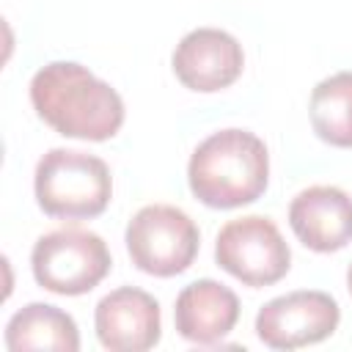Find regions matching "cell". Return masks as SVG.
I'll use <instances>...</instances> for the list:
<instances>
[{"label":"cell","mask_w":352,"mask_h":352,"mask_svg":"<svg viewBox=\"0 0 352 352\" xmlns=\"http://www.w3.org/2000/svg\"><path fill=\"white\" fill-rule=\"evenodd\" d=\"M36 116L63 138L110 140L124 124L118 91L74 60H52L30 80Z\"/></svg>","instance_id":"6da1fadb"},{"label":"cell","mask_w":352,"mask_h":352,"mask_svg":"<svg viewBox=\"0 0 352 352\" xmlns=\"http://www.w3.org/2000/svg\"><path fill=\"white\" fill-rule=\"evenodd\" d=\"M187 184L212 209H236L258 201L270 184L264 140L248 129L212 132L187 162Z\"/></svg>","instance_id":"7a4b0ae2"},{"label":"cell","mask_w":352,"mask_h":352,"mask_svg":"<svg viewBox=\"0 0 352 352\" xmlns=\"http://www.w3.org/2000/svg\"><path fill=\"white\" fill-rule=\"evenodd\" d=\"M36 204L60 220H88L107 209L113 176L104 160L77 148H50L33 173Z\"/></svg>","instance_id":"3957f363"},{"label":"cell","mask_w":352,"mask_h":352,"mask_svg":"<svg viewBox=\"0 0 352 352\" xmlns=\"http://www.w3.org/2000/svg\"><path fill=\"white\" fill-rule=\"evenodd\" d=\"M113 267L107 242L77 226L47 231L30 250V270L41 289L63 297L88 294Z\"/></svg>","instance_id":"277c9868"},{"label":"cell","mask_w":352,"mask_h":352,"mask_svg":"<svg viewBox=\"0 0 352 352\" xmlns=\"http://www.w3.org/2000/svg\"><path fill=\"white\" fill-rule=\"evenodd\" d=\"M132 264L154 278H173L190 270L201 234L192 217L170 204H148L135 212L124 234Z\"/></svg>","instance_id":"5b68a950"},{"label":"cell","mask_w":352,"mask_h":352,"mask_svg":"<svg viewBox=\"0 0 352 352\" xmlns=\"http://www.w3.org/2000/svg\"><path fill=\"white\" fill-rule=\"evenodd\" d=\"M214 261L245 286L278 283L292 267V250L278 226L264 214L228 220L214 239Z\"/></svg>","instance_id":"8992f818"},{"label":"cell","mask_w":352,"mask_h":352,"mask_svg":"<svg viewBox=\"0 0 352 352\" xmlns=\"http://www.w3.org/2000/svg\"><path fill=\"white\" fill-rule=\"evenodd\" d=\"M341 308L327 292L300 289L272 297L256 314V336L270 349H300L336 333Z\"/></svg>","instance_id":"52a82bcc"},{"label":"cell","mask_w":352,"mask_h":352,"mask_svg":"<svg viewBox=\"0 0 352 352\" xmlns=\"http://www.w3.org/2000/svg\"><path fill=\"white\" fill-rule=\"evenodd\" d=\"M179 82L198 94H214L234 85L245 69L242 44L220 28H195L173 50L170 58Z\"/></svg>","instance_id":"ba28073f"},{"label":"cell","mask_w":352,"mask_h":352,"mask_svg":"<svg viewBox=\"0 0 352 352\" xmlns=\"http://www.w3.org/2000/svg\"><path fill=\"white\" fill-rule=\"evenodd\" d=\"M94 330L110 352H146L162 336L160 302L135 286L113 289L96 302Z\"/></svg>","instance_id":"9c48e42d"},{"label":"cell","mask_w":352,"mask_h":352,"mask_svg":"<svg viewBox=\"0 0 352 352\" xmlns=\"http://www.w3.org/2000/svg\"><path fill=\"white\" fill-rule=\"evenodd\" d=\"M294 236L316 253H336L352 242V198L333 184H314L289 204Z\"/></svg>","instance_id":"30bf717a"},{"label":"cell","mask_w":352,"mask_h":352,"mask_svg":"<svg viewBox=\"0 0 352 352\" xmlns=\"http://www.w3.org/2000/svg\"><path fill=\"white\" fill-rule=\"evenodd\" d=\"M173 322L182 338L204 346L217 344L239 322V297L212 278L192 280L176 297Z\"/></svg>","instance_id":"8fae6325"},{"label":"cell","mask_w":352,"mask_h":352,"mask_svg":"<svg viewBox=\"0 0 352 352\" xmlns=\"http://www.w3.org/2000/svg\"><path fill=\"white\" fill-rule=\"evenodd\" d=\"M6 346L11 352L22 349H55L77 352L80 330L77 322L50 302H30L19 308L6 324Z\"/></svg>","instance_id":"7c38bea8"},{"label":"cell","mask_w":352,"mask_h":352,"mask_svg":"<svg viewBox=\"0 0 352 352\" xmlns=\"http://www.w3.org/2000/svg\"><path fill=\"white\" fill-rule=\"evenodd\" d=\"M308 118L319 140L352 148V72H336L316 82L308 99Z\"/></svg>","instance_id":"4fadbf2b"},{"label":"cell","mask_w":352,"mask_h":352,"mask_svg":"<svg viewBox=\"0 0 352 352\" xmlns=\"http://www.w3.org/2000/svg\"><path fill=\"white\" fill-rule=\"evenodd\" d=\"M346 289H349V294H352V264H349V270H346Z\"/></svg>","instance_id":"5bb4252c"}]
</instances>
